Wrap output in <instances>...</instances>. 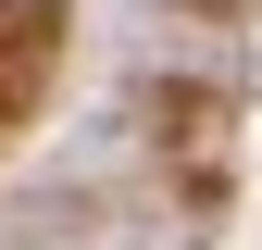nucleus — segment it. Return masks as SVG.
<instances>
[{
  "mask_svg": "<svg viewBox=\"0 0 262 250\" xmlns=\"http://www.w3.org/2000/svg\"><path fill=\"white\" fill-rule=\"evenodd\" d=\"M0 25H50V0H0Z\"/></svg>",
  "mask_w": 262,
  "mask_h": 250,
  "instance_id": "obj_1",
  "label": "nucleus"
}]
</instances>
